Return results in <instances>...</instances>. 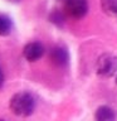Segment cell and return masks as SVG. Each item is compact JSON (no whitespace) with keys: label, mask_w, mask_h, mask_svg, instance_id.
<instances>
[{"label":"cell","mask_w":117,"mask_h":121,"mask_svg":"<svg viewBox=\"0 0 117 121\" xmlns=\"http://www.w3.org/2000/svg\"><path fill=\"white\" fill-rule=\"evenodd\" d=\"M34 108H35V100L33 95L26 91L17 92L10 98V110L17 116H30L34 112Z\"/></svg>","instance_id":"6da1fadb"},{"label":"cell","mask_w":117,"mask_h":121,"mask_svg":"<svg viewBox=\"0 0 117 121\" xmlns=\"http://www.w3.org/2000/svg\"><path fill=\"white\" fill-rule=\"evenodd\" d=\"M97 74L101 77H112L117 72V57L109 53L102 54L97 60Z\"/></svg>","instance_id":"7a4b0ae2"},{"label":"cell","mask_w":117,"mask_h":121,"mask_svg":"<svg viewBox=\"0 0 117 121\" xmlns=\"http://www.w3.org/2000/svg\"><path fill=\"white\" fill-rule=\"evenodd\" d=\"M64 10L71 18L81 19L88 13V1L87 0H67L64 4Z\"/></svg>","instance_id":"3957f363"},{"label":"cell","mask_w":117,"mask_h":121,"mask_svg":"<svg viewBox=\"0 0 117 121\" xmlns=\"http://www.w3.org/2000/svg\"><path fill=\"white\" fill-rule=\"evenodd\" d=\"M43 54H44V47L39 42L28 43L23 49V56L29 62H35V60L40 59L43 57Z\"/></svg>","instance_id":"277c9868"},{"label":"cell","mask_w":117,"mask_h":121,"mask_svg":"<svg viewBox=\"0 0 117 121\" xmlns=\"http://www.w3.org/2000/svg\"><path fill=\"white\" fill-rule=\"evenodd\" d=\"M49 58L55 66L58 67H64L68 64L69 60V54H68L67 48H64L63 45H55L52 48L50 53H49Z\"/></svg>","instance_id":"5b68a950"},{"label":"cell","mask_w":117,"mask_h":121,"mask_svg":"<svg viewBox=\"0 0 117 121\" xmlns=\"http://www.w3.org/2000/svg\"><path fill=\"white\" fill-rule=\"evenodd\" d=\"M94 121H116V113L109 106H100L94 112Z\"/></svg>","instance_id":"8992f818"},{"label":"cell","mask_w":117,"mask_h":121,"mask_svg":"<svg viewBox=\"0 0 117 121\" xmlns=\"http://www.w3.org/2000/svg\"><path fill=\"white\" fill-rule=\"evenodd\" d=\"M11 29H13V22H11V19L8 15L0 13V35L1 37L9 35Z\"/></svg>","instance_id":"52a82bcc"},{"label":"cell","mask_w":117,"mask_h":121,"mask_svg":"<svg viewBox=\"0 0 117 121\" xmlns=\"http://www.w3.org/2000/svg\"><path fill=\"white\" fill-rule=\"evenodd\" d=\"M101 6L106 14L117 17V0H101Z\"/></svg>","instance_id":"ba28073f"},{"label":"cell","mask_w":117,"mask_h":121,"mask_svg":"<svg viewBox=\"0 0 117 121\" xmlns=\"http://www.w3.org/2000/svg\"><path fill=\"white\" fill-rule=\"evenodd\" d=\"M49 20L57 26H63L64 22H66V18H64V14L60 10L54 9L50 14H49Z\"/></svg>","instance_id":"9c48e42d"},{"label":"cell","mask_w":117,"mask_h":121,"mask_svg":"<svg viewBox=\"0 0 117 121\" xmlns=\"http://www.w3.org/2000/svg\"><path fill=\"white\" fill-rule=\"evenodd\" d=\"M3 85H4V74L1 72V68H0V88L3 87Z\"/></svg>","instance_id":"30bf717a"},{"label":"cell","mask_w":117,"mask_h":121,"mask_svg":"<svg viewBox=\"0 0 117 121\" xmlns=\"http://www.w3.org/2000/svg\"><path fill=\"white\" fill-rule=\"evenodd\" d=\"M8 1H10V3H19L20 0H8Z\"/></svg>","instance_id":"8fae6325"},{"label":"cell","mask_w":117,"mask_h":121,"mask_svg":"<svg viewBox=\"0 0 117 121\" xmlns=\"http://www.w3.org/2000/svg\"><path fill=\"white\" fill-rule=\"evenodd\" d=\"M59 1H67V0H59Z\"/></svg>","instance_id":"7c38bea8"},{"label":"cell","mask_w":117,"mask_h":121,"mask_svg":"<svg viewBox=\"0 0 117 121\" xmlns=\"http://www.w3.org/2000/svg\"><path fill=\"white\" fill-rule=\"evenodd\" d=\"M116 83H117V76H116Z\"/></svg>","instance_id":"4fadbf2b"},{"label":"cell","mask_w":117,"mask_h":121,"mask_svg":"<svg viewBox=\"0 0 117 121\" xmlns=\"http://www.w3.org/2000/svg\"><path fill=\"white\" fill-rule=\"evenodd\" d=\"M0 121H4V120H0Z\"/></svg>","instance_id":"5bb4252c"}]
</instances>
